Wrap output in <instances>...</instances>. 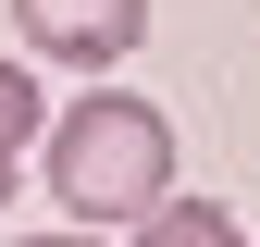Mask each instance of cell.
<instances>
[{"mask_svg":"<svg viewBox=\"0 0 260 247\" xmlns=\"http://www.w3.org/2000/svg\"><path fill=\"white\" fill-rule=\"evenodd\" d=\"M50 161V198L62 223H149L161 198H174V124H161L149 99H124V87H100V99H62V124L38 136Z\"/></svg>","mask_w":260,"mask_h":247,"instance_id":"obj_1","label":"cell"},{"mask_svg":"<svg viewBox=\"0 0 260 247\" xmlns=\"http://www.w3.org/2000/svg\"><path fill=\"white\" fill-rule=\"evenodd\" d=\"M50 136V99H38V74L25 62H0V210H13V161Z\"/></svg>","mask_w":260,"mask_h":247,"instance_id":"obj_4","label":"cell"},{"mask_svg":"<svg viewBox=\"0 0 260 247\" xmlns=\"http://www.w3.org/2000/svg\"><path fill=\"white\" fill-rule=\"evenodd\" d=\"M13 25H25V50L100 74V62H124V50L149 37V0H13Z\"/></svg>","mask_w":260,"mask_h":247,"instance_id":"obj_2","label":"cell"},{"mask_svg":"<svg viewBox=\"0 0 260 247\" xmlns=\"http://www.w3.org/2000/svg\"><path fill=\"white\" fill-rule=\"evenodd\" d=\"M137 247H248V223L223 198H161L149 223H137Z\"/></svg>","mask_w":260,"mask_h":247,"instance_id":"obj_3","label":"cell"},{"mask_svg":"<svg viewBox=\"0 0 260 247\" xmlns=\"http://www.w3.org/2000/svg\"><path fill=\"white\" fill-rule=\"evenodd\" d=\"M25 247H100V235H87V223H75V235H25Z\"/></svg>","mask_w":260,"mask_h":247,"instance_id":"obj_5","label":"cell"}]
</instances>
